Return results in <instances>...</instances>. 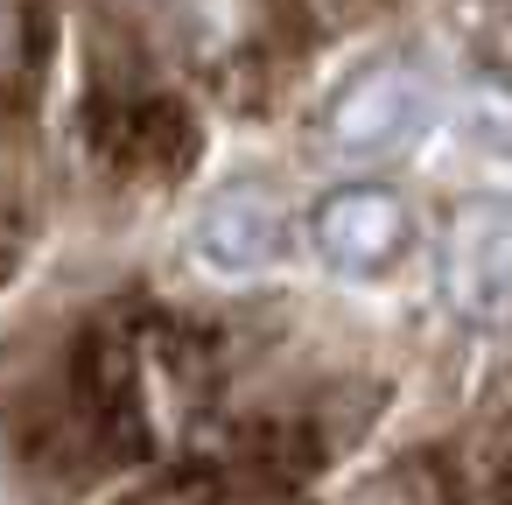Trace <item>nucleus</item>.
<instances>
[{
	"mask_svg": "<svg viewBox=\"0 0 512 505\" xmlns=\"http://www.w3.org/2000/svg\"><path fill=\"white\" fill-rule=\"evenodd\" d=\"M498 491H505V505H512V456H505V484H498Z\"/></svg>",
	"mask_w": 512,
	"mask_h": 505,
	"instance_id": "6",
	"label": "nucleus"
},
{
	"mask_svg": "<svg viewBox=\"0 0 512 505\" xmlns=\"http://www.w3.org/2000/svg\"><path fill=\"white\" fill-rule=\"evenodd\" d=\"M442 288L463 323H512V197H477L449 218Z\"/></svg>",
	"mask_w": 512,
	"mask_h": 505,
	"instance_id": "1",
	"label": "nucleus"
},
{
	"mask_svg": "<svg viewBox=\"0 0 512 505\" xmlns=\"http://www.w3.org/2000/svg\"><path fill=\"white\" fill-rule=\"evenodd\" d=\"M414 113H421V78L407 64H379L358 85H344V99L330 106V141L344 155H386L407 141Z\"/></svg>",
	"mask_w": 512,
	"mask_h": 505,
	"instance_id": "4",
	"label": "nucleus"
},
{
	"mask_svg": "<svg viewBox=\"0 0 512 505\" xmlns=\"http://www.w3.org/2000/svg\"><path fill=\"white\" fill-rule=\"evenodd\" d=\"M92 148L113 169H155L162 176V169H183L197 155V134L169 99H106V106H92Z\"/></svg>",
	"mask_w": 512,
	"mask_h": 505,
	"instance_id": "3",
	"label": "nucleus"
},
{
	"mask_svg": "<svg viewBox=\"0 0 512 505\" xmlns=\"http://www.w3.org/2000/svg\"><path fill=\"white\" fill-rule=\"evenodd\" d=\"M309 239L344 274H379L407 246V204L386 183H344L309 211Z\"/></svg>",
	"mask_w": 512,
	"mask_h": 505,
	"instance_id": "2",
	"label": "nucleus"
},
{
	"mask_svg": "<svg viewBox=\"0 0 512 505\" xmlns=\"http://www.w3.org/2000/svg\"><path fill=\"white\" fill-rule=\"evenodd\" d=\"M281 253V211L267 190H225L197 218V260L211 274H260Z\"/></svg>",
	"mask_w": 512,
	"mask_h": 505,
	"instance_id": "5",
	"label": "nucleus"
}]
</instances>
